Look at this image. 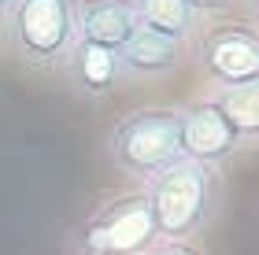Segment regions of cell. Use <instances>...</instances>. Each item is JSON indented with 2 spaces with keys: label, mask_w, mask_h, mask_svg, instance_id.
<instances>
[{
  "label": "cell",
  "mask_w": 259,
  "mask_h": 255,
  "mask_svg": "<svg viewBox=\"0 0 259 255\" xmlns=\"http://www.w3.org/2000/svg\"><path fill=\"white\" fill-rule=\"evenodd\" d=\"M182 141H185V156L200 159V163H211V167L230 159L244 144L241 133L233 130V122L211 100L193 104L189 111H182Z\"/></svg>",
  "instance_id": "obj_6"
},
{
  "label": "cell",
  "mask_w": 259,
  "mask_h": 255,
  "mask_svg": "<svg viewBox=\"0 0 259 255\" xmlns=\"http://www.w3.org/2000/svg\"><path fill=\"white\" fill-rule=\"evenodd\" d=\"M189 4L200 11V15H204V11H222V8H230L233 0H189Z\"/></svg>",
  "instance_id": "obj_13"
},
{
  "label": "cell",
  "mask_w": 259,
  "mask_h": 255,
  "mask_svg": "<svg viewBox=\"0 0 259 255\" xmlns=\"http://www.w3.org/2000/svg\"><path fill=\"white\" fill-rule=\"evenodd\" d=\"M159 240L152 203L145 192H130L100 203L78 233V255H148Z\"/></svg>",
  "instance_id": "obj_4"
},
{
  "label": "cell",
  "mask_w": 259,
  "mask_h": 255,
  "mask_svg": "<svg viewBox=\"0 0 259 255\" xmlns=\"http://www.w3.org/2000/svg\"><path fill=\"white\" fill-rule=\"evenodd\" d=\"M211 104L233 122V130L241 133V141H252L259 144V78L255 82H244V85H226L219 89Z\"/></svg>",
  "instance_id": "obj_10"
},
{
  "label": "cell",
  "mask_w": 259,
  "mask_h": 255,
  "mask_svg": "<svg viewBox=\"0 0 259 255\" xmlns=\"http://www.w3.org/2000/svg\"><path fill=\"white\" fill-rule=\"evenodd\" d=\"M200 71L215 85H244L259 78V30L215 26L200 37Z\"/></svg>",
  "instance_id": "obj_5"
},
{
  "label": "cell",
  "mask_w": 259,
  "mask_h": 255,
  "mask_svg": "<svg viewBox=\"0 0 259 255\" xmlns=\"http://www.w3.org/2000/svg\"><path fill=\"white\" fill-rule=\"evenodd\" d=\"M4 26L22 63L52 71L78 41V0H11Z\"/></svg>",
  "instance_id": "obj_3"
},
{
  "label": "cell",
  "mask_w": 259,
  "mask_h": 255,
  "mask_svg": "<svg viewBox=\"0 0 259 255\" xmlns=\"http://www.w3.org/2000/svg\"><path fill=\"white\" fill-rule=\"evenodd\" d=\"M148 203L152 218L163 240H189L196 233H204V226L219 215L222 203V181L219 170L200 159H178L174 167L148 181Z\"/></svg>",
  "instance_id": "obj_1"
},
{
  "label": "cell",
  "mask_w": 259,
  "mask_h": 255,
  "mask_svg": "<svg viewBox=\"0 0 259 255\" xmlns=\"http://www.w3.org/2000/svg\"><path fill=\"white\" fill-rule=\"evenodd\" d=\"M148 255H200V251H193L185 240H163V244H156Z\"/></svg>",
  "instance_id": "obj_12"
},
{
  "label": "cell",
  "mask_w": 259,
  "mask_h": 255,
  "mask_svg": "<svg viewBox=\"0 0 259 255\" xmlns=\"http://www.w3.org/2000/svg\"><path fill=\"white\" fill-rule=\"evenodd\" d=\"M108 156L130 178L152 181L156 174L185 159L182 141V111L170 108H148V111H130L115 122L108 133Z\"/></svg>",
  "instance_id": "obj_2"
},
{
  "label": "cell",
  "mask_w": 259,
  "mask_h": 255,
  "mask_svg": "<svg viewBox=\"0 0 259 255\" xmlns=\"http://www.w3.org/2000/svg\"><path fill=\"white\" fill-rule=\"evenodd\" d=\"M141 30L134 0H78V37L100 41L119 52Z\"/></svg>",
  "instance_id": "obj_9"
},
{
  "label": "cell",
  "mask_w": 259,
  "mask_h": 255,
  "mask_svg": "<svg viewBox=\"0 0 259 255\" xmlns=\"http://www.w3.org/2000/svg\"><path fill=\"white\" fill-rule=\"evenodd\" d=\"M252 19H255V26H259V0H252Z\"/></svg>",
  "instance_id": "obj_14"
},
{
  "label": "cell",
  "mask_w": 259,
  "mask_h": 255,
  "mask_svg": "<svg viewBox=\"0 0 259 255\" xmlns=\"http://www.w3.org/2000/svg\"><path fill=\"white\" fill-rule=\"evenodd\" d=\"M63 74H67L70 89H74L78 96H85V100H104L122 85L119 52L108 48V44H100V41H89V37L74 41V48H70L67 60H63Z\"/></svg>",
  "instance_id": "obj_7"
},
{
  "label": "cell",
  "mask_w": 259,
  "mask_h": 255,
  "mask_svg": "<svg viewBox=\"0 0 259 255\" xmlns=\"http://www.w3.org/2000/svg\"><path fill=\"white\" fill-rule=\"evenodd\" d=\"M182 60H185V41L167 37V33L148 30V26H141L119 48L122 82L126 78H163V74L178 71Z\"/></svg>",
  "instance_id": "obj_8"
},
{
  "label": "cell",
  "mask_w": 259,
  "mask_h": 255,
  "mask_svg": "<svg viewBox=\"0 0 259 255\" xmlns=\"http://www.w3.org/2000/svg\"><path fill=\"white\" fill-rule=\"evenodd\" d=\"M8 8H11V0H0V19L8 15Z\"/></svg>",
  "instance_id": "obj_15"
},
{
  "label": "cell",
  "mask_w": 259,
  "mask_h": 255,
  "mask_svg": "<svg viewBox=\"0 0 259 255\" xmlns=\"http://www.w3.org/2000/svg\"><path fill=\"white\" fill-rule=\"evenodd\" d=\"M134 4H137L141 26L159 30V33H167V37L185 41L200 26V11L189 0H134Z\"/></svg>",
  "instance_id": "obj_11"
}]
</instances>
